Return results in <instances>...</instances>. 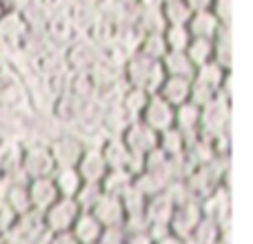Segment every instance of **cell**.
<instances>
[{
    "instance_id": "6da1fadb",
    "label": "cell",
    "mask_w": 253,
    "mask_h": 244,
    "mask_svg": "<svg viewBox=\"0 0 253 244\" xmlns=\"http://www.w3.org/2000/svg\"><path fill=\"white\" fill-rule=\"evenodd\" d=\"M227 158H215L213 162L205 166H193L187 171L182 178V184L187 187L189 196L196 200L205 202L209 200L213 193H218L224 187V178H227V166H224Z\"/></svg>"
},
{
    "instance_id": "7a4b0ae2",
    "label": "cell",
    "mask_w": 253,
    "mask_h": 244,
    "mask_svg": "<svg viewBox=\"0 0 253 244\" xmlns=\"http://www.w3.org/2000/svg\"><path fill=\"white\" fill-rule=\"evenodd\" d=\"M162 78H165V71H162L160 62L151 60V58H144L140 53H131L123 65V82L126 87H135L147 93H156Z\"/></svg>"
},
{
    "instance_id": "3957f363",
    "label": "cell",
    "mask_w": 253,
    "mask_h": 244,
    "mask_svg": "<svg viewBox=\"0 0 253 244\" xmlns=\"http://www.w3.org/2000/svg\"><path fill=\"white\" fill-rule=\"evenodd\" d=\"M56 164H53L51 151L47 144H29L22 147L20 153V166H18V175L22 180H38V178H51Z\"/></svg>"
},
{
    "instance_id": "277c9868",
    "label": "cell",
    "mask_w": 253,
    "mask_h": 244,
    "mask_svg": "<svg viewBox=\"0 0 253 244\" xmlns=\"http://www.w3.org/2000/svg\"><path fill=\"white\" fill-rule=\"evenodd\" d=\"M202 218H205V206H202V202L196 200V198H189V200L175 204L171 222H169V231L173 233V236L189 242V238L196 231L198 224L202 222Z\"/></svg>"
},
{
    "instance_id": "5b68a950",
    "label": "cell",
    "mask_w": 253,
    "mask_h": 244,
    "mask_svg": "<svg viewBox=\"0 0 253 244\" xmlns=\"http://www.w3.org/2000/svg\"><path fill=\"white\" fill-rule=\"evenodd\" d=\"M231 100L218 96L213 102L200 109V133L207 138H218L229 133V118H231Z\"/></svg>"
},
{
    "instance_id": "8992f818",
    "label": "cell",
    "mask_w": 253,
    "mask_h": 244,
    "mask_svg": "<svg viewBox=\"0 0 253 244\" xmlns=\"http://www.w3.org/2000/svg\"><path fill=\"white\" fill-rule=\"evenodd\" d=\"M62 62L69 74H80V71H91L100 62V51L93 42L78 36L67 49H62Z\"/></svg>"
},
{
    "instance_id": "52a82bcc",
    "label": "cell",
    "mask_w": 253,
    "mask_h": 244,
    "mask_svg": "<svg viewBox=\"0 0 253 244\" xmlns=\"http://www.w3.org/2000/svg\"><path fill=\"white\" fill-rule=\"evenodd\" d=\"M123 142L129 149L131 156L138 158H147L153 149H158V133L153 129H149L142 120H129V124L123 131Z\"/></svg>"
},
{
    "instance_id": "ba28073f",
    "label": "cell",
    "mask_w": 253,
    "mask_h": 244,
    "mask_svg": "<svg viewBox=\"0 0 253 244\" xmlns=\"http://www.w3.org/2000/svg\"><path fill=\"white\" fill-rule=\"evenodd\" d=\"M44 236H49L47 227H44V218L40 211L34 209L18 215L11 231H9V238L16 244H38Z\"/></svg>"
},
{
    "instance_id": "9c48e42d",
    "label": "cell",
    "mask_w": 253,
    "mask_h": 244,
    "mask_svg": "<svg viewBox=\"0 0 253 244\" xmlns=\"http://www.w3.org/2000/svg\"><path fill=\"white\" fill-rule=\"evenodd\" d=\"M80 206L74 198H58L47 211H42L44 218V227L49 233H58V231H71L76 218L80 215Z\"/></svg>"
},
{
    "instance_id": "30bf717a",
    "label": "cell",
    "mask_w": 253,
    "mask_h": 244,
    "mask_svg": "<svg viewBox=\"0 0 253 244\" xmlns=\"http://www.w3.org/2000/svg\"><path fill=\"white\" fill-rule=\"evenodd\" d=\"M49 151H51V158H53V164L56 169H69V166H76L80 160V156L84 153V144L80 138L76 135H58L51 144H47Z\"/></svg>"
},
{
    "instance_id": "8fae6325",
    "label": "cell",
    "mask_w": 253,
    "mask_h": 244,
    "mask_svg": "<svg viewBox=\"0 0 253 244\" xmlns=\"http://www.w3.org/2000/svg\"><path fill=\"white\" fill-rule=\"evenodd\" d=\"M42 34H44V38H47L49 47L58 49V51L67 49L76 38H78V31H76V27L71 25V20H69V16H67V13L49 16V20H47V25H44Z\"/></svg>"
},
{
    "instance_id": "7c38bea8",
    "label": "cell",
    "mask_w": 253,
    "mask_h": 244,
    "mask_svg": "<svg viewBox=\"0 0 253 244\" xmlns=\"http://www.w3.org/2000/svg\"><path fill=\"white\" fill-rule=\"evenodd\" d=\"M173 109L175 107H171L169 102H165L160 96H156V93H151V98H149L147 107H144V111L140 114L138 120H142L144 124H147L149 129H153L156 133H162V131L173 126Z\"/></svg>"
},
{
    "instance_id": "4fadbf2b",
    "label": "cell",
    "mask_w": 253,
    "mask_h": 244,
    "mask_svg": "<svg viewBox=\"0 0 253 244\" xmlns=\"http://www.w3.org/2000/svg\"><path fill=\"white\" fill-rule=\"evenodd\" d=\"M27 31H29V27L22 20L20 11H4L0 16V47L9 49V51H18Z\"/></svg>"
},
{
    "instance_id": "5bb4252c",
    "label": "cell",
    "mask_w": 253,
    "mask_h": 244,
    "mask_svg": "<svg viewBox=\"0 0 253 244\" xmlns=\"http://www.w3.org/2000/svg\"><path fill=\"white\" fill-rule=\"evenodd\" d=\"M89 213L98 220L102 229H109V227H123L125 222V209H123V202L120 198H114V196H105L102 193L100 200L89 209Z\"/></svg>"
},
{
    "instance_id": "9a60e30c",
    "label": "cell",
    "mask_w": 253,
    "mask_h": 244,
    "mask_svg": "<svg viewBox=\"0 0 253 244\" xmlns=\"http://www.w3.org/2000/svg\"><path fill=\"white\" fill-rule=\"evenodd\" d=\"M156 96H160L162 100L169 102L171 107H180V105H184V102H189V96H191V80L165 76L156 91Z\"/></svg>"
},
{
    "instance_id": "2e32d148",
    "label": "cell",
    "mask_w": 253,
    "mask_h": 244,
    "mask_svg": "<svg viewBox=\"0 0 253 244\" xmlns=\"http://www.w3.org/2000/svg\"><path fill=\"white\" fill-rule=\"evenodd\" d=\"M29 187V200H31V209L34 211H47L53 202L58 200V189L53 184L51 178H38V180H29L27 182Z\"/></svg>"
},
{
    "instance_id": "e0dca14e",
    "label": "cell",
    "mask_w": 253,
    "mask_h": 244,
    "mask_svg": "<svg viewBox=\"0 0 253 244\" xmlns=\"http://www.w3.org/2000/svg\"><path fill=\"white\" fill-rule=\"evenodd\" d=\"M76 171L80 173L83 182L100 184V180L105 178V173L109 169H107L105 160H102V156H100V149H84V153L80 156L78 164H76Z\"/></svg>"
},
{
    "instance_id": "ac0fdd59",
    "label": "cell",
    "mask_w": 253,
    "mask_h": 244,
    "mask_svg": "<svg viewBox=\"0 0 253 244\" xmlns=\"http://www.w3.org/2000/svg\"><path fill=\"white\" fill-rule=\"evenodd\" d=\"M229 78H231V71L222 69L218 62L211 60V62H207V65L198 67L196 74H193V78H191V82L202 84V87H207L209 91H213V93L220 96V89L224 87V82H227Z\"/></svg>"
},
{
    "instance_id": "d6986e66",
    "label": "cell",
    "mask_w": 253,
    "mask_h": 244,
    "mask_svg": "<svg viewBox=\"0 0 253 244\" xmlns=\"http://www.w3.org/2000/svg\"><path fill=\"white\" fill-rule=\"evenodd\" d=\"M100 156L105 160L107 169H126L131 162V153L125 147L120 135H109L100 147Z\"/></svg>"
},
{
    "instance_id": "ffe728a7",
    "label": "cell",
    "mask_w": 253,
    "mask_h": 244,
    "mask_svg": "<svg viewBox=\"0 0 253 244\" xmlns=\"http://www.w3.org/2000/svg\"><path fill=\"white\" fill-rule=\"evenodd\" d=\"M84 105H87V102L78 100V98L71 96V93H62V96L53 98L51 116L58 122H62V124H71V122H78Z\"/></svg>"
},
{
    "instance_id": "44dd1931",
    "label": "cell",
    "mask_w": 253,
    "mask_h": 244,
    "mask_svg": "<svg viewBox=\"0 0 253 244\" xmlns=\"http://www.w3.org/2000/svg\"><path fill=\"white\" fill-rule=\"evenodd\" d=\"M173 126L178 131H182L189 140L193 135L200 133V107H196L193 102H184V105L173 109Z\"/></svg>"
},
{
    "instance_id": "7402d4cb",
    "label": "cell",
    "mask_w": 253,
    "mask_h": 244,
    "mask_svg": "<svg viewBox=\"0 0 253 244\" xmlns=\"http://www.w3.org/2000/svg\"><path fill=\"white\" fill-rule=\"evenodd\" d=\"M187 29L191 34V38L213 40L218 36V31L222 29V25H220L218 18L211 11H198V13H191V18L187 22Z\"/></svg>"
},
{
    "instance_id": "603a6c76",
    "label": "cell",
    "mask_w": 253,
    "mask_h": 244,
    "mask_svg": "<svg viewBox=\"0 0 253 244\" xmlns=\"http://www.w3.org/2000/svg\"><path fill=\"white\" fill-rule=\"evenodd\" d=\"M2 200L7 202L13 209L16 215H22L27 211H31V200H29V187H27V180H9L7 189H4Z\"/></svg>"
},
{
    "instance_id": "cb8c5ba5",
    "label": "cell",
    "mask_w": 253,
    "mask_h": 244,
    "mask_svg": "<svg viewBox=\"0 0 253 244\" xmlns=\"http://www.w3.org/2000/svg\"><path fill=\"white\" fill-rule=\"evenodd\" d=\"M71 233L78 240V244H98L102 227L98 224V220L89 211H80V215L76 218L74 227H71Z\"/></svg>"
},
{
    "instance_id": "d4e9b609",
    "label": "cell",
    "mask_w": 253,
    "mask_h": 244,
    "mask_svg": "<svg viewBox=\"0 0 253 244\" xmlns=\"http://www.w3.org/2000/svg\"><path fill=\"white\" fill-rule=\"evenodd\" d=\"M160 65L165 76H173V78L191 80L193 74H196V67H193V62L189 60L184 51H167L165 58L160 60Z\"/></svg>"
},
{
    "instance_id": "484cf974",
    "label": "cell",
    "mask_w": 253,
    "mask_h": 244,
    "mask_svg": "<svg viewBox=\"0 0 253 244\" xmlns=\"http://www.w3.org/2000/svg\"><path fill=\"white\" fill-rule=\"evenodd\" d=\"M187 142H189V138L182 133V131L175 129V126L158 133V149H160L167 158H171V160H178V158L184 156Z\"/></svg>"
},
{
    "instance_id": "4316f807",
    "label": "cell",
    "mask_w": 253,
    "mask_h": 244,
    "mask_svg": "<svg viewBox=\"0 0 253 244\" xmlns=\"http://www.w3.org/2000/svg\"><path fill=\"white\" fill-rule=\"evenodd\" d=\"M71 96H76L83 102H91L98 98V84L91 71H80V74L69 76V91Z\"/></svg>"
},
{
    "instance_id": "83f0119b",
    "label": "cell",
    "mask_w": 253,
    "mask_h": 244,
    "mask_svg": "<svg viewBox=\"0 0 253 244\" xmlns=\"http://www.w3.org/2000/svg\"><path fill=\"white\" fill-rule=\"evenodd\" d=\"M133 187V175L126 169H109L105 173V178L100 180V189L105 196H114L120 198L123 193H126Z\"/></svg>"
},
{
    "instance_id": "f1b7e54d",
    "label": "cell",
    "mask_w": 253,
    "mask_h": 244,
    "mask_svg": "<svg viewBox=\"0 0 253 244\" xmlns=\"http://www.w3.org/2000/svg\"><path fill=\"white\" fill-rule=\"evenodd\" d=\"M25 100V89L11 76L0 78V111H13Z\"/></svg>"
},
{
    "instance_id": "f546056e",
    "label": "cell",
    "mask_w": 253,
    "mask_h": 244,
    "mask_svg": "<svg viewBox=\"0 0 253 244\" xmlns=\"http://www.w3.org/2000/svg\"><path fill=\"white\" fill-rule=\"evenodd\" d=\"M149 98H151V93L142 91V89H135V87H126V84H125L123 93H120L118 107L125 111L126 116H129L131 120H135V118H140V114L144 111Z\"/></svg>"
},
{
    "instance_id": "4dcf8cb0",
    "label": "cell",
    "mask_w": 253,
    "mask_h": 244,
    "mask_svg": "<svg viewBox=\"0 0 253 244\" xmlns=\"http://www.w3.org/2000/svg\"><path fill=\"white\" fill-rule=\"evenodd\" d=\"M222 236H224L222 224L215 218L205 215L202 222L196 227V231L191 233V238H189V244H220L222 242Z\"/></svg>"
},
{
    "instance_id": "1f68e13d",
    "label": "cell",
    "mask_w": 253,
    "mask_h": 244,
    "mask_svg": "<svg viewBox=\"0 0 253 244\" xmlns=\"http://www.w3.org/2000/svg\"><path fill=\"white\" fill-rule=\"evenodd\" d=\"M53 184L58 189V196L60 198H76V193L83 187V178L76 171V166H69V169H56L51 175Z\"/></svg>"
},
{
    "instance_id": "d6a6232c",
    "label": "cell",
    "mask_w": 253,
    "mask_h": 244,
    "mask_svg": "<svg viewBox=\"0 0 253 244\" xmlns=\"http://www.w3.org/2000/svg\"><path fill=\"white\" fill-rule=\"evenodd\" d=\"M20 153L22 147L9 142H0V180H13L18 178V166H20Z\"/></svg>"
},
{
    "instance_id": "836d02e7",
    "label": "cell",
    "mask_w": 253,
    "mask_h": 244,
    "mask_svg": "<svg viewBox=\"0 0 253 244\" xmlns=\"http://www.w3.org/2000/svg\"><path fill=\"white\" fill-rule=\"evenodd\" d=\"M29 62H31V69L38 76H42V78H47L49 74H53V71L65 67V62H62V51H58V49H53V47H47L36 58H31Z\"/></svg>"
},
{
    "instance_id": "e575fe53",
    "label": "cell",
    "mask_w": 253,
    "mask_h": 244,
    "mask_svg": "<svg viewBox=\"0 0 253 244\" xmlns=\"http://www.w3.org/2000/svg\"><path fill=\"white\" fill-rule=\"evenodd\" d=\"M67 16H69L71 25L76 27L78 36H84L87 29L96 22L98 18V9L96 7H89V4H78V2H71V7L67 9Z\"/></svg>"
},
{
    "instance_id": "d590c367",
    "label": "cell",
    "mask_w": 253,
    "mask_h": 244,
    "mask_svg": "<svg viewBox=\"0 0 253 244\" xmlns=\"http://www.w3.org/2000/svg\"><path fill=\"white\" fill-rule=\"evenodd\" d=\"M167 51L169 49H167L162 31H158V34H144L138 42V49H135V53H140L144 58H151V60H158V62L165 58Z\"/></svg>"
},
{
    "instance_id": "8d00e7d4",
    "label": "cell",
    "mask_w": 253,
    "mask_h": 244,
    "mask_svg": "<svg viewBox=\"0 0 253 244\" xmlns=\"http://www.w3.org/2000/svg\"><path fill=\"white\" fill-rule=\"evenodd\" d=\"M213 62L231 71V27H222L213 38Z\"/></svg>"
},
{
    "instance_id": "74e56055",
    "label": "cell",
    "mask_w": 253,
    "mask_h": 244,
    "mask_svg": "<svg viewBox=\"0 0 253 244\" xmlns=\"http://www.w3.org/2000/svg\"><path fill=\"white\" fill-rule=\"evenodd\" d=\"M187 58L193 62V67H202L207 62L213 60V40H205V38H191V42L184 49Z\"/></svg>"
},
{
    "instance_id": "f35d334b",
    "label": "cell",
    "mask_w": 253,
    "mask_h": 244,
    "mask_svg": "<svg viewBox=\"0 0 253 244\" xmlns=\"http://www.w3.org/2000/svg\"><path fill=\"white\" fill-rule=\"evenodd\" d=\"M160 13L165 18V25H184L187 27L189 18H191V11L184 4V0H167V2L160 4Z\"/></svg>"
},
{
    "instance_id": "ab89813d",
    "label": "cell",
    "mask_w": 253,
    "mask_h": 244,
    "mask_svg": "<svg viewBox=\"0 0 253 244\" xmlns=\"http://www.w3.org/2000/svg\"><path fill=\"white\" fill-rule=\"evenodd\" d=\"M162 36H165V42H167V49H169V51H184L187 44L191 42V34H189V29L184 25L165 27Z\"/></svg>"
},
{
    "instance_id": "60d3db41",
    "label": "cell",
    "mask_w": 253,
    "mask_h": 244,
    "mask_svg": "<svg viewBox=\"0 0 253 244\" xmlns=\"http://www.w3.org/2000/svg\"><path fill=\"white\" fill-rule=\"evenodd\" d=\"M129 116L120 109L118 105L114 107H105V116H102V126L100 129H107L111 135H123L125 126L129 124Z\"/></svg>"
},
{
    "instance_id": "b9f144b4",
    "label": "cell",
    "mask_w": 253,
    "mask_h": 244,
    "mask_svg": "<svg viewBox=\"0 0 253 244\" xmlns=\"http://www.w3.org/2000/svg\"><path fill=\"white\" fill-rule=\"evenodd\" d=\"M47 47H49V42H47V38H44L42 31H40V29H29L25 34V38H22L18 51L25 53V56L31 60V58H36L40 51H44Z\"/></svg>"
},
{
    "instance_id": "7bdbcfd3",
    "label": "cell",
    "mask_w": 253,
    "mask_h": 244,
    "mask_svg": "<svg viewBox=\"0 0 253 244\" xmlns=\"http://www.w3.org/2000/svg\"><path fill=\"white\" fill-rule=\"evenodd\" d=\"M20 16H22V20L27 22V27H29V29H40V31L44 29V25H47V20H49V13L40 7L38 0L27 2L25 7L20 9Z\"/></svg>"
},
{
    "instance_id": "ee69618b",
    "label": "cell",
    "mask_w": 253,
    "mask_h": 244,
    "mask_svg": "<svg viewBox=\"0 0 253 244\" xmlns=\"http://www.w3.org/2000/svg\"><path fill=\"white\" fill-rule=\"evenodd\" d=\"M147 196L138 191L135 187H131L126 193L120 196V202H123L125 209V218H133V215H144V206H147Z\"/></svg>"
},
{
    "instance_id": "f6af8a7d",
    "label": "cell",
    "mask_w": 253,
    "mask_h": 244,
    "mask_svg": "<svg viewBox=\"0 0 253 244\" xmlns=\"http://www.w3.org/2000/svg\"><path fill=\"white\" fill-rule=\"evenodd\" d=\"M100 196H102V189L98 182H83V187H80V191L76 193L74 200L78 202V206L83 211H89L98 200H100Z\"/></svg>"
},
{
    "instance_id": "bcb514c9",
    "label": "cell",
    "mask_w": 253,
    "mask_h": 244,
    "mask_svg": "<svg viewBox=\"0 0 253 244\" xmlns=\"http://www.w3.org/2000/svg\"><path fill=\"white\" fill-rule=\"evenodd\" d=\"M69 76L71 74L62 67V69L53 71V74H49L47 78H44V84H47L49 93H51L53 98H58V96H62V93L69 91Z\"/></svg>"
},
{
    "instance_id": "7dc6e473",
    "label": "cell",
    "mask_w": 253,
    "mask_h": 244,
    "mask_svg": "<svg viewBox=\"0 0 253 244\" xmlns=\"http://www.w3.org/2000/svg\"><path fill=\"white\" fill-rule=\"evenodd\" d=\"M222 27H231V0H213L209 9Z\"/></svg>"
},
{
    "instance_id": "c3c4849f",
    "label": "cell",
    "mask_w": 253,
    "mask_h": 244,
    "mask_svg": "<svg viewBox=\"0 0 253 244\" xmlns=\"http://www.w3.org/2000/svg\"><path fill=\"white\" fill-rule=\"evenodd\" d=\"M16 218L18 215L13 213V209L2 200V198H0V236H4V238L9 236V231H11Z\"/></svg>"
},
{
    "instance_id": "681fc988",
    "label": "cell",
    "mask_w": 253,
    "mask_h": 244,
    "mask_svg": "<svg viewBox=\"0 0 253 244\" xmlns=\"http://www.w3.org/2000/svg\"><path fill=\"white\" fill-rule=\"evenodd\" d=\"M125 240H126V231L123 227H109L102 229L98 244H125Z\"/></svg>"
},
{
    "instance_id": "f907efd6",
    "label": "cell",
    "mask_w": 253,
    "mask_h": 244,
    "mask_svg": "<svg viewBox=\"0 0 253 244\" xmlns=\"http://www.w3.org/2000/svg\"><path fill=\"white\" fill-rule=\"evenodd\" d=\"M40 7L49 13V16H58V13H67L71 7V0H38Z\"/></svg>"
},
{
    "instance_id": "816d5d0a",
    "label": "cell",
    "mask_w": 253,
    "mask_h": 244,
    "mask_svg": "<svg viewBox=\"0 0 253 244\" xmlns=\"http://www.w3.org/2000/svg\"><path fill=\"white\" fill-rule=\"evenodd\" d=\"M47 244H78V240L74 238L71 231H58V233H49Z\"/></svg>"
},
{
    "instance_id": "f5cc1de1",
    "label": "cell",
    "mask_w": 253,
    "mask_h": 244,
    "mask_svg": "<svg viewBox=\"0 0 253 244\" xmlns=\"http://www.w3.org/2000/svg\"><path fill=\"white\" fill-rule=\"evenodd\" d=\"M184 4L189 7L191 13H198V11H209L213 0H184Z\"/></svg>"
},
{
    "instance_id": "db71d44e",
    "label": "cell",
    "mask_w": 253,
    "mask_h": 244,
    "mask_svg": "<svg viewBox=\"0 0 253 244\" xmlns=\"http://www.w3.org/2000/svg\"><path fill=\"white\" fill-rule=\"evenodd\" d=\"M125 244H153V238L149 233H126Z\"/></svg>"
},
{
    "instance_id": "11a10c76",
    "label": "cell",
    "mask_w": 253,
    "mask_h": 244,
    "mask_svg": "<svg viewBox=\"0 0 253 244\" xmlns=\"http://www.w3.org/2000/svg\"><path fill=\"white\" fill-rule=\"evenodd\" d=\"M27 2H31V0H0L4 11H20Z\"/></svg>"
},
{
    "instance_id": "9f6ffc18",
    "label": "cell",
    "mask_w": 253,
    "mask_h": 244,
    "mask_svg": "<svg viewBox=\"0 0 253 244\" xmlns=\"http://www.w3.org/2000/svg\"><path fill=\"white\" fill-rule=\"evenodd\" d=\"M153 244H189V242L182 240V238H178V236H173V233H167V236L153 240Z\"/></svg>"
},
{
    "instance_id": "6f0895ef",
    "label": "cell",
    "mask_w": 253,
    "mask_h": 244,
    "mask_svg": "<svg viewBox=\"0 0 253 244\" xmlns=\"http://www.w3.org/2000/svg\"><path fill=\"white\" fill-rule=\"evenodd\" d=\"M71 2H78V4H89V7H98L102 0H71Z\"/></svg>"
},
{
    "instance_id": "680465c9",
    "label": "cell",
    "mask_w": 253,
    "mask_h": 244,
    "mask_svg": "<svg viewBox=\"0 0 253 244\" xmlns=\"http://www.w3.org/2000/svg\"><path fill=\"white\" fill-rule=\"evenodd\" d=\"M118 2H120V4H138L140 0H118Z\"/></svg>"
},
{
    "instance_id": "91938a15",
    "label": "cell",
    "mask_w": 253,
    "mask_h": 244,
    "mask_svg": "<svg viewBox=\"0 0 253 244\" xmlns=\"http://www.w3.org/2000/svg\"><path fill=\"white\" fill-rule=\"evenodd\" d=\"M2 76H7V71H4V62L0 60V78H2Z\"/></svg>"
},
{
    "instance_id": "94428289",
    "label": "cell",
    "mask_w": 253,
    "mask_h": 244,
    "mask_svg": "<svg viewBox=\"0 0 253 244\" xmlns=\"http://www.w3.org/2000/svg\"><path fill=\"white\" fill-rule=\"evenodd\" d=\"M4 242H7V238H4V236H0V244H4Z\"/></svg>"
},
{
    "instance_id": "6125c7cd",
    "label": "cell",
    "mask_w": 253,
    "mask_h": 244,
    "mask_svg": "<svg viewBox=\"0 0 253 244\" xmlns=\"http://www.w3.org/2000/svg\"><path fill=\"white\" fill-rule=\"evenodd\" d=\"M2 13H4V9H2V4H0V16H2Z\"/></svg>"
},
{
    "instance_id": "be15d7a7",
    "label": "cell",
    "mask_w": 253,
    "mask_h": 244,
    "mask_svg": "<svg viewBox=\"0 0 253 244\" xmlns=\"http://www.w3.org/2000/svg\"><path fill=\"white\" fill-rule=\"evenodd\" d=\"M162 2H167V0H160V4H162Z\"/></svg>"
},
{
    "instance_id": "e7e4bbea",
    "label": "cell",
    "mask_w": 253,
    "mask_h": 244,
    "mask_svg": "<svg viewBox=\"0 0 253 244\" xmlns=\"http://www.w3.org/2000/svg\"><path fill=\"white\" fill-rule=\"evenodd\" d=\"M0 142H2V140H0Z\"/></svg>"
}]
</instances>
